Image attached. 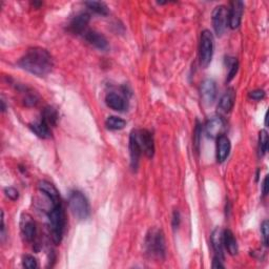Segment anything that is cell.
<instances>
[{"instance_id": "obj_12", "label": "cell", "mask_w": 269, "mask_h": 269, "mask_svg": "<svg viewBox=\"0 0 269 269\" xmlns=\"http://www.w3.org/2000/svg\"><path fill=\"white\" fill-rule=\"evenodd\" d=\"M142 154V150L138 139L136 137V132L134 130L130 134V166L134 170H137L139 166V161Z\"/></svg>"}, {"instance_id": "obj_21", "label": "cell", "mask_w": 269, "mask_h": 269, "mask_svg": "<svg viewBox=\"0 0 269 269\" xmlns=\"http://www.w3.org/2000/svg\"><path fill=\"white\" fill-rule=\"evenodd\" d=\"M30 130H33L34 134H37V136L39 138L46 139V138H50V126H48V124L44 120H42V119H41L38 122L30 124Z\"/></svg>"}, {"instance_id": "obj_32", "label": "cell", "mask_w": 269, "mask_h": 269, "mask_svg": "<svg viewBox=\"0 0 269 269\" xmlns=\"http://www.w3.org/2000/svg\"><path fill=\"white\" fill-rule=\"evenodd\" d=\"M212 268H224V265L222 264V258L219 256H214L212 261Z\"/></svg>"}, {"instance_id": "obj_2", "label": "cell", "mask_w": 269, "mask_h": 269, "mask_svg": "<svg viewBox=\"0 0 269 269\" xmlns=\"http://www.w3.org/2000/svg\"><path fill=\"white\" fill-rule=\"evenodd\" d=\"M146 254L154 260H163L166 252V247H165V239L164 234L161 230L152 228L146 238L144 242Z\"/></svg>"}, {"instance_id": "obj_1", "label": "cell", "mask_w": 269, "mask_h": 269, "mask_svg": "<svg viewBox=\"0 0 269 269\" xmlns=\"http://www.w3.org/2000/svg\"><path fill=\"white\" fill-rule=\"evenodd\" d=\"M18 66L28 73L36 76H44L53 68V57L46 48H32L19 60Z\"/></svg>"}, {"instance_id": "obj_5", "label": "cell", "mask_w": 269, "mask_h": 269, "mask_svg": "<svg viewBox=\"0 0 269 269\" xmlns=\"http://www.w3.org/2000/svg\"><path fill=\"white\" fill-rule=\"evenodd\" d=\"M214 54V36L210 30H204L200 38V64L202 68H208L212 59Z\"/></svg>"}, {"instance_id": "obj_25", "label": "cell", "mask_w": 269, "mask_h": 269, "mask_svg": "<svg viewBox=\"0 0 269 269\" xmlns=\"http://www.w3.org/2000/svg\"><path fill=\"white\" fill-rule=\"evenodd\" d=\"M268 150V132L263 130L260 132V137H258V152L260 156H264Z\"/></svg>"}, {"instance_id": "obj_24", "label": "cell", "mask_w": 269, "mask_h": 269, "mask_svg": "<svg viewBox=\"0 0 269 269\" xmlns=\"http://www.w3.org/2000/svg\"><path fill=\"white\" fill-rule=\"evenodd\" d=\"M57 119H58V116H57V112L54 108H44V114H42V120H44L50 126H55Z\"/></svg>"}, {"instance_id": "obj_10", "label": "cell", "mask_w": 269, "mask_h": 269, "mask_svg": "<svg viewBox=\"0 0 269 269\" xmlns=\"http://www.w3.org/2000/svg\"><path fill=\"white\" fill-rule=\"evenodd\" d=\"M244 11V4L242 2H232L228 10V26L236 30L240 26Z\"/></svg>"}, {"instance_id": "obj_27", "label": "cell", "mask_w": 269, "mask_h": 269, "mask_svg": "<svg viewBox=\"0 0 269 269\" xmlns=\"http://www.w3.org/2000/svg\"><path fill=\"white\" fill-rule=\"evenodd\" d=\"M261 232H262V236H263L264 245L268 246V243H269V223L267 220L263 221V223L261 225Z\"/></svg>"}, {"instance_id": "obj_35", "label": "cell", "mask_w": 269, "mask_h": 269, "mask_svg": "<svg viewBox=\"0 0 269 269\" xmlns=\"http://www.w3.org/2000/svg\"><path fill=\"white\" fill-rule=\"evenodd\" d=\"M2 112H4V110H6V106H4V100L2 101Z\"/></svg>"}, {"instance_id": "obj_22", "label": "cell", "mask_w": 269, "mask_h": 269, "mask_svg": "<svg viewBox=\"0 0 269 269\" xmlns=\"http://www.w3.org/2000/svg\"><path fill=\"white\" fill-rule=\"evenodd\" d=\"M106 126L110 130H120L126 126V121L117 116H110L106 121Z\"/></svg>"}, {"instance_id": "obj_19", "label": "cell", "mask_w": 269, "mask_h": 269, "mask_svg": "<svg viewBox=\"0 0 269 269\" xmlns=\"http://www.w3.org/2000/svg\"><path fill=\"white\" fill-rule=\"evenodd\" d=\"M223 232L219 227L212 232L210 236V243L214 248V250L216 252V256H219L220 258H224V252H223V248H224V243H223Z\"/></svg>"}, {"instance_id": "obj_4", "label": "cell", "mask_w": 269, "mask_h": 269, "mask_svg": "<svg viewBox=\"0 0 269 269\" xmlns=\"http://www.w3.org/2000/svg\"><path fill=\"white\" fill-rule=\"evenodd\" d=\"M68 208L70 212L73 214V216L77 220L82 221L88 218L90 212V203L86 199V196L82 192L78 190H74L70 192L68 196Z\"/></svg>"}, {"instance_id": "obj_26", "label": "cell", "mask_w": 269, "mask_h": 269, "mask_svg": "<svg viewBox=\"0 0 269 269\" xmlns=\"http://www.w3.org/2000/svg\"><path fill=\"white\" fill-rule=\"evenodd\" d=\"M22 265L24 268H28V269H35L38 267L36 258H34L33 256H30V254H26L24 256Z\"/></svg>"}, {"instance_id": "obj_29", "label": "cell", "mask_w": 269, "mask_h": 269, "mask_svg": "<svg viewBox=\"0 0 269 269\" xmlns=\"http://www.w3.org/2000/svg\"><path fill=\"white\" fill-rule=\"evenodd\" d=\"M4 194L6 196H8V198L10 200H12V201H16L18 199V196H19V194H18V190L14 188H4Z\"/></svg>"}, {"instance_id": "obj_31", "label": "cell", "mask_w": 269, "mask_h": 269, "mask_svg": "<svg viewBox=\"0 0 269 269\" xmlns=\"http://www.w3.org/2000/svg\"><path fill=\"white\" fill-rule=\"evenodd\" d=\"M201 132H202V128H201V124L199 122H196V126L194 130V144L196 146V148L199 146L200 143V137H201Z\"/></svg>"}, {"instance_id": "obj_17", "label": "cell", "mask_w": 269, "mask_h": 269, "mask_svg": "<svg viewBox=\"0 0 269 269\" xmlns=\"http://www.w3.org/2000/svg\"><path fill=\"white\" fill-rule=\"evenodd\" d=\"M234 101H236V92L234 88H228L224 92L219 101L218 112L221 114L230 112L234 106Z\"/></svg>"}, {"instance_id": "obj_13", "label": "cell", "mask_w": 269, "mask_h": 269, "mask_svg": "<svg viewBox=\"0 0 269 269\" xmlns=\"http://www.w3.org/2000/svg\"><path fill=\"white\" fill-rule=\"evenodd\" d=\"M84 37L90 44L98 50H106L108 48V42L106 38L94 30H86L84 33Z\"/></svg>"}, {"instance_id": "obj_8", "label": "cell", "mask_w": 269, "mask_h": 269, "mask_svg": "<svg viewBox=\"0 0 269 269\" xmlns=\"http://www.w3.org/2000/svg\"><path fill=\"white\" fill-rule=\"evenodd\" d=\"M38 188L40 192H42L44 196H46L50 206H56L61 204V199L58 190L55 188L54 184H52L48 181H40L38 183Z\"/></svg>"}, {"instance_id": "obj_7", "label": "cell", "mask_w": 269, "mask_h": 269, "mask_svg": "<svg viewBox=\"0 0 269 269\" xmlns=\"http://www.w3.org/2000/svg\"><path fill=\"white\" fill-rule=\"evenodd\" d=\"M136 132V137L141 146L142 152L146 154V157L152 158L154 154V143L152 134L148 130H134Z\"/></svg>"}, {"instance_id": "obj_20", "label": "cell", "mask_w": 269, "mask_h": 269, "mask_svg": "<svg viewBox=\"0 0 269 269\" xmlns=\"http://www.w3.org/2000/svg\"><path fill=\"white\" fill-rule=\"evenodd\" d=\"M223 243H224V247L226 248L230 254L236 256L238 252H239L236 239L234 238V234H232V230H226L223 232Z\"/></svg>"}, {"instance_id": "obj_30", "label": "cell", "mask_w": 269, "mask_h": 269, "mask_svg": "<svg viewBox=\"0 0 269 269\" xmlns=\"http://www.w3.org/2000/svg\"><path fill=\"white\" fill-rule=\"evenodd\" d=\"M265 97V92L263 90H254L250 92V98L256 101H260L264 99Z\"/></svg>"}, {"instance_id": "obj_9", "label": "cell", "mask_w": 269, "mask_h": 269, "mask_svg": "<svg viewBox=\"0 0 269 269\" xmlns=\"http://www.w3.org/2000/svg\"><path fill=\"white\" fill-rule=\"evenodd\" d=\"M201 99L206 106H212L216 97V84L212 79H205L200 86Z\"/></svg>"}, {"instance_id": "obj_11", "label": "cell", "mask_w": 269, "mask_h": 269, "mask_svg": "<svg viewBox=\"0 0 269 269\" xmlns=\"http://www.w3.org/2000/svg\"><path fill=\"white\" fill-rule=\"evenodd\" d=\"M22 234L26 242H33L37 236V227L36 223L32 219V216L28 214H24L22 218Z\"/></svg>"}, {"instance_id": "obj_15", "label": "cell", "mask_w": 269, "mask_h": 269, "mask_svg": "<svg viewBox=\"0 0 269 269\" xmlns=\"http://www.w3.org/2000/svg\"><path fill=\"white\" fill-rule=\"evenodd\" d=\"M230 148L232 144L228 137L224 136V134L219 136L218 140H216V160L218 162L222 163L227 159V157L230 156Z\"/></svg>"}, {"instance_id": "obj_28", "label": "cell", "mask_w": 269, "mask_h": 269, "mask_svg": "<svg viewBox=\"0 0 269 269\" xmlns=\"http://www.w3.org/2000/svg\"><path fill=\"white\" fill-rule=\"evenodd\" d=\"M238 68H239V64H238L236 59H232V61L230 64V73H228V77H227V81H230L236 74Z\"/></svg>"}, {"instance_id": "obj_16", "label": "cell", "mask_w": 269, "mask_h": 269, "mask_svg": "<svg viewBox=\"0 0 269 269\" xmlns=\"http://www.w3.org/2000/svg\"><path fill=\"white\" fill-rule=\"evenodd\" d=\"M224 130V121L221 117L216 116L210 119L205 126V132L210 138H218Z\"/></svg>"}, {"instance_id": "obj_18", "label": "cell", "mask_w": 269, "mask_h": 269, "mask_svg": "<svg viewBox=\"0 0 269 269\" xmlns=\"http://www.w3.org/2000/svg\"><path fill=\"white\" fill-rule=\"evenodd\" d=\"M106 103L108 108L116 112H123L128 108V102L116 92H108L106 97Z\"/></svg>"}, {"instance_id": "obj_23", "label": "cell", "mask_w": 269, "mask_h": 269, "mask_svg": "<svg viewBox=\"0 0 269 269\" xmlns=\"http://www.w3.org/2000/svg\"><path fill=\"white\" fill-rule=\"evenodd\" d=\"M86 6L90 8L92 11H94L97 14L106 16L108 14V8L104 2H86Z\"/></svg>"}, {"instance_id": "obj_14", "label": "cell", "mask_w": 269, "mask_h": 269, "mask_svg": "<svg viewBox=\"0 0 269 269\" xmlns=\"http://www.w3.org/2000/svg\"><path fill=\"white\" fill-rule=\"evenodd\" d=\"M90 22V15L88 13H79L76 15L68 26V30L74 34H84L86 30V26Z\"/></svg>"}, {"instance_id": "obj_33", "label": "cell", "mask_w": 269, "mask_h": 269, "mask_svg": "<svg viewBox=\"0 0 269 269\" xmlns=\"http://www.w3.org/2000/svg\"><path fill=\"white\" fill-rule=\"evenodd\" d=\"M180 223V214L178 212H174V219H172V225L174 228H177Z\"/></svg>"}, {"instance_id": "obj_6", "label": "cell", "mask_w": 269, "mask_h": 269, "mask_svg": "<svg viewBox=\"0 0 269 269\" xmlns=\"http://www.w3.org/2000/svg\"><path fill=\"white\" fill-rule=\"evenodd\" d=\"M212 26L218 36L223 35L228 26V10L225 6H216L212 12Z\"/></svg>"}, {"instance_id": "obj_34", "label": "cell", "mask_w": 269, "mask_h": 269, "mask_svg": "<svg viewBox=\"0 0 269 269\" xmlns=\"http://www.w3.org/2000/svg\"><path fill=\"white\" fill-rule=\"evenodd\" d=\"M268 192V176H266L264 181H263V184H262V194L263 196H265Z\"/></svg>"}, {"instance_id": "obj_3", "label": "cell", "mask_w": 269, "mask_h": 269, "mask_svg": "<svg viewBox=\"0 0 269 269\" xmlns=\"http://www.w3.org/2000/svg\"><path fill=\"white\" fill-rule=\"evenodd\" d=\"M48 218L50 222V228L52 234V239L55 244H59L62 240L64 232V212L62 203L56 206H52L48 212Z\"/></svg>"}]
</instances>
